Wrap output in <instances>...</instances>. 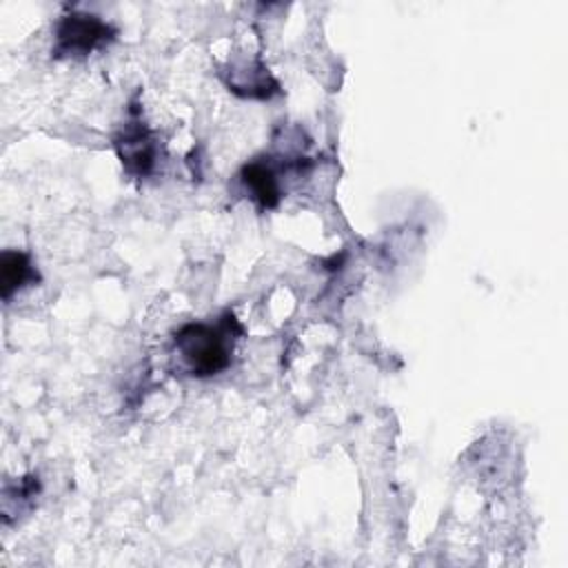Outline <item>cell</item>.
Returning <instances> with one entry per match:
<instances>
[{
    "instance_id": "cell-1",
    "label": "cell",
    "mask_w": 568,
    "mask_h": 568,
    "mask_svg": "<svg viewBox=\"0 0 568 568\" xmlns=\"http://www.w3.org/2000/svg\"><path fill=\"white\" fill-rule=\"evenodd\" d=\"M235 335H242V326L233 313H224L215 324H184L175 333L173 346L191 375L211 377L229 368Z\"/></svg>"
},
{
    "instance_id": "cell-2",
    "label": "cell",
    "mask_w": 568,
    "mask_h": 568,
    "mask_svg": "<svg viewBox=\"0 0 568 568\" xmlns=\"http://www.w3.org/2000/svg\"><path fill=\"white\" fill-rule=\"evenodd\" d=\"M140 111L142 109L138 104V95H133L129 118L113 135V149L118 153V160L131 178L151 175L160 155V142L155 133L142 122Z\"/></svg>"
},
{
    "instance_id": "cell-3",
    "label": "cell",
    "mask_w": 568,
    "mask_h": 568,
    "mask_svg": "<svg viewBox=\"0 0 568 568\" xmlns=\"http://www.w3.org/2000/svg\"><path fill=\"white\" fill-rule=\"evenodd\" d=\"M53 36H55V42L51 53L55 58H71V55H87L109 44L111 40H115L118 31L95 13L71 11L55 22Z\"/></svg>"
},
{
    "instance_id": "cell-4",
    "label": "cell",
    "mask_w": 568,
    "mask_h": 568,
    "mask_svg": "<svg viewBox=\"0 0 568 568\" xmlns=\"http://www.w3.org/2000/svg\"><path fill=\"white\" fill-rule=\"evenodd\" d=\"M226 87L235 95L251 100H268L280 93V82L268 73V69L257 58L231 64V69L226 71Z\"/></svg>"
},
{
    "instance_id": "cell-5",
    "label": "cell",
    "mask_w": 568,
    "mask_h": 568,
    "mask_svg": "<svg viewBox=\"0 0 568 568\" xmlns=\"http://www.w3.org/2000/svg\"><path fill=\"white\" fill-rule=\"evenodd\" d=\"M240 180L260 209H275L280 204L282 186L277 171L268 160L257 158L246 162L240 171Z\"/></svg>"
},
{
    "instance_id": "cell-6",
    "label": "cell",
    "mask_w": 568,
    "mask_h": 568,
    "mask_svg": "<svg viewBox=\"0 0 568 568\" xmlns=\"http://www.w3.org/2000/svg\"><path fill=\"white\" fill-rule=\"evenodd\" d=\"M40 282V273L33 266L29 253L24 251H13L7 248L0 255V288H2V297L9 300L16 291L38 284Z\"/></svg>"
}]
</instances>
